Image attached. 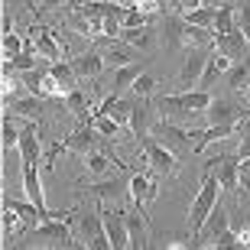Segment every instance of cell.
<instances>
[{
    "label": "cell",
    "mask_w": 250,
    "mask_h": 250,
    "mask_svg": "<svg viewBox=\"0 0 250 250\" xmlns=\"http://www.w3.org/2000/svg\"><path fill=\"white\" fill-rule=\"evenodd\" d=\"M68 221H72V231L75 237L84 244V247H98V250H111V237H107V228H104V218H101V208L94 214L88 211H72L68 214Z\"/></svg>",
    "instance_id": "1"
},
{
    "label": "cell",
    "mask_w": 250,
    "mask_h": 250,
    "mask_svg": "<svg viewBox=\"0 0 250 250\" xmlns=\"http://www.w3.org/2000/svg\"><path fill=\"white\" fill-rule=\"evenodd\" d=\"M163 33H166V46L172 49H192V46H208L211 42V29L192 26L186 17H166L163 20Z\"/></svg>",
    "instance_id": "2"
},
{
    "label": "cell",
    "mask_w": 250,
    "mask_h": 250,
    "mask_svg": "<svg viewBox=\"0 0 250 250\" xmlns=\"http://www.w3.org/2000/svg\"><path fill=\"white\" fill-rule=\"evenodd\" d=\"M218 188H221V182L214 179V172H205L202 188H198V195H195L192 205H188V228H192V234H198V228L205 224V218L214 211V205H218Z\"/></svg>",
    "instance_id": "3"
},
{
    "label": "cell",
    "mask_w": 250,
    "mask_h": 250,
    "mask_svg": "<svg viewBox=\"0 0 250 250\" xmlns=\"http://www.w3.org/2000/svg\"><path fill=\"white\" fill-rule=\"evenodd\" d=\"M211 104V94L198 88V91H179V94H163L156 101V111L163 114H205Z\"/></svg>",
    "instance_id": "4"
},
{
    "label": "cell",
    "mask_w": 250,
    "mask_h": 250,
    "mask_svg": "<svg viewBox=\"0 0 250 250\" xmlns=\"http://www.w3.org/2000/svg\"><path fill=\"white\" fill-rule=\"evenodd\" d=\"M153 137L182 159V156H188V153H195V140L192 137H198V133H195V130L188 133L186 127H176V124H169V121H159L156 127H153Z\"/></svg>",
    "instance_id": "5"
},
{
    "label": "cell",
    "mask_w": 250,
    "mask_h": 250,
    "mask_svg": "<svg viewBox=\"0 0 250 250\" xmlns=\"http://www.w3.org/2000/svg\"><path fill=\"white\" fill-rule=\"evenodd\" d=\"M140 146H143V156H146V163L153 166V172H159V176H176L179 172V156L169 146H163L153 133L140 140Z\"/></svg>",
    "instance_id": "6"
},
{
    "label": "cell",
    "mask_w": 250,
    "mask_h": 250,
    "mask_svg": "<svg viewBox=\"0 0 250 250\" xmlns=\"http://www.w3.org/2000/svg\"><path fill=\"white\" fill-rule=\"evenodd\" d=\"M208 56H211V46H192V49H186V59H182V68H179V84H182V88L198 84L205 65H208Z\"/></svg>",
    "instance_id": "7"
},
{
    "label": "cell",
    "mask_w": 250,
    "mask_h": 250,
    "mask_svg": "<svg viewBox=\"0 0 250 250\" xmlns=\"http://www.w3.org/2000/svg\"><path fill=\"white\" fill-rule=\"evenodd\" d=\"M205 172H214V179L221 182L224 192H237L241 188V156H218L208 163Z\"/></svg>",
    "instance_id": "8"
},
{
    "label": "cell",
    "mask_w": 250,
    "mask_h": 250,
    "mask_svg": "<svg viewBox=\"0 0 250 250\" xmlns=\"http://www.w3.org/2000/svg\"><path fill=\"white\" fill-rule=\"evenodd\" d=\"M228 228H231V214H228V208L214 205V211L205 218V224L198 228V234H195V237H198V241H195V247H198V244H202V247H205V244H208V247H214V241H218Z\"/></svg>",
    "instance_id": "9"
},
{
    "label": "cell",
    "mask_w": 250,
    "mask_h": 250,
    "mask_svg": "<svg viewBox=\"0 0 250 250\" xmlns=\"http://www.w3.org/2000/svg\"><path fill=\"white\" fill-rule=\"evenodd\" d=\"M98 127H94L91 121H84V124H78V127L65 137V143L62 146L68 149V153H78V156H88V153H94L98 149Z\"/></svg>",
    "instance_id": "10"
},
{
    "label": "cell",
    "mask_w": 250,
    "mask_h": 250,
    "mask_svg": "<svg viewBox=\"0 0 250 250\" xmlns=\"http://www.w3.org/2000/svg\"><path fill=\"white\" fill-rule=\"evenodd\" d=\"M127 192H130V198H133V208L146 211V205L159 195V186L146 176V172H130V179H127Z\"/></svg>",
    "instance_id": "11"
},
{
    "label": "cell",
    "mask_w": 250,
    "mask_h": 250,
    "mask_svg": "<svg viewBox=\"0 0 250 250\" xmlns=\"http://www.w3.org/2000/svg\"><path fill=\"white\" fill-rule=\"evenodd\" d=\"M23 192L39 211H42V221L52 218V208H46V198H42V182H39V163H23Z\"/></svg>",
    "instance_id": "12"
},
{
    "label": "cell",
    "mask_w": 250,
    "mask_h": 250,
    "mask_svg": "<svg viewBox=\"0 0 250 250\" xmlns=\"http://www.w3.org/2000/svg\"><path fill=\"white\" fill-rule=\"evenodd\" d=\"M101 218H104V228H107V237H111V250L130 247L127 214H124V211H111V208H104V205H101Z\"/></svg>",
    "instance_id": "13"
},
{
    "label": "cell",
    "mask_w": 250,
    "mask_h": 250,
    "mask_svg": "<svg viewBox=\"0 0 250 250\" xmlns=\"http://www.w3.org/2000/svg\"><path fill=\"white\" fill-rule=\"evenodd\" d=\"M214 49L221 52V56H228L231 62H237V59H247L250 56V42L247 36H244V29H231V33H224V36H214Z\"/></svg>",
    "instance_id": "14"
},
{
    "label": "cell",
    "mask_w": 250,
    "mask_h": 250,
    "mask_svg": "<svg viewBox=\"0 0 250 250\" xmlns=\"http://www.w3.org/2000/svg\"><path fill=\"white\" fill-rule=\"evenodd\" d=\"M205 117H208V124H237L244 117V107L231 98H211Z\"/></svg>",
    "instance_id": "15"
},
{
    "label": "cell",
    "mask_w": 250,
    "mask_h": 250,
    "mask_svg": "<svg viewBox=\"0 0 250 250\" xmlns=\"http://www.w3.org/2000/svg\"><path fill=\"white\" fill-rule=\"evenodd\" d=\"M153 127H156V121H153V104L146 98H137L133 101V111H130V130H133V137H140V140L149 137Z\"/></svg>",
    "instance_id": "16"
},
{
    "label": "cell",
    "mask_w": 250,
    "mask_h": 250,
    "mask_svg": "<svg viewBox=\"0 0 250 250\" xmlns=\"http://www.w3.org/2000/svg\"><path fill=\"white\" fill-rule=\"evenodd\" d=\"M121 42L140 49V52H153V49H156V33H153L149 23L146 26H124L121 29Z\"/></svg>",
    "instance_id": "17"
},
{
    "label": "cell",
    "mask_w": 250,
    "mask_h": 250,
    "mask_svg": "<svg viewBox=\"0 0 250 250\" xmlns=\"http://www.w3.org/2000/svg\"><path fill=\"white\" fill-rule=\"evenodd\" d=\"M127 214V234H130V247L133 250H146L149 247V224H146V214L140 211H124Z\"/></svg>",
    "instance_id": "18"
},
{
    "label": "cell",
    "mask_w": 250,
    "mask_h": 250,
    "mask_svg": "<svg viewBox=\"0 0 250 250\" xmlns=\"http://www.w3.org/2000/svg\"><path fill=\"white\" fill-rule=\"evenodd\" d=\"M68 62H72V68H75L78 78H98V75L104 72V65H107L101 52H82V56L68 59Z\"/></svg>",
    "instance_id": "19"
},
{
    "label": "cell",
    "mask_w": 250,
    "mask_h": 250,
    "mask_svg": "<svg viewBox=\"0 0 250 250\" xmlns=\"http://www.w3.org/2000/svg\"><path fill=\"white\" fill-rule=\"evenodd\" d=\"M228 68H231V59L221 56L218 49H211V56H208V65H205L202 78H198V88H205V91H208V88H211V84L218 82V78H221Z\"/></svg>",
    "instance_id": "20"
},
{
    "label": "cell",
    "mask_w": 250,
    "mask_h": 250,
    "mask_svg": "<svg viewBox=\"0 0 250 250\" xmlns=\"http://www.w3.org/2000/svg\"><path fill=\"white\" fill-rule=\"evenodd\" d=\"M7 114H17V117H26V121H39V111H42V98L39 94H29V98H10Z\"/></svg>",
    "instance_id": "21"
},
{
    "label": "cell",
    "mask_w": 250,
    "mask_h": 250,
    "mask_svg": "<svg viewBox=\"0 0 250 250\" xmlns=\"http://www.w3.org/2000/svg\"><path fill=\"white\" fill-rule=\"evenodd\" d=\"M36 42H26V49L20 52V56L7 59L3 62V75H20V72H29V68H36Z\"/></svg>",
    "instance_id": "22"
},
{
    "label": "cell",
    "mask_w": 250,
    "mask_h": 250,
    "mask_svg": "<svg viewBox=\"0 0 250 250\" xmlns=\"http://www.w3.org/2000/svg\"><path fill=\"white\" fill-rule=\"evenodd\" d=\"M234 130H237V124H208V130H202L198 133V140H195V153H202V149H208L211 143H218V140L231 137Z\"/></svg>",
    "instance_id": "23"
},
{
    "label": "cell",
    "mask_w": 250,
    "mask_h": 250,
    "mask_svg": "<svg viewBox=\"0 0 250 250\" xmlns=\"http://www.w3.org/2000/svg\"><path fill=\"white\" fill-rule=\"evenodd\" d=\"M20 159L23 163H39V133H36V124H29L23 133H20Z\"/></svg>",
    "instance_id": "24"
},
{
    "label": "cell",
    "mask_w": 250,
    "mask_h": 250,
    "mask_svg": "<svg viewBox=\"0 0 250 250\" xmlns=\"http://www.w3.org/2000/svg\"><path fill=\"white\" fill-rule=\"evenodd\" d=\"M231 29H237V3H221L214 13V36H224Z\"/></svg>",
    "instance_id": "25"
},
{
    "label": "cell",
    "mask_w": 250,
    "mask_h": 250,
    "mask_svg": "<svg viewBox=\"0 0 250 250\" xmlns=\"http://www.w3.org/2000/svg\"><path fill=\"white\" fill-rule=\"evenodd\" d=\"M137 75H140V65L137 62H127V65H121V68H114V78H111L114 94H124L127 88H133Z\"/></svg>",
    "instance_id": "26"
},
{
    "label": "cell",
    "mask_w": 250,
    "mask_h": 250,
    "mask_svg": "<svg viewBox=\"0 0 250 250\" xmlns=\"http://www.w3.org/2000/svg\"><path fill=\"white\" fill-rule=\"evenodd\" d=\"M36 52L42 59H49V62H59L62 59V46H59V39L49 33V29H39V36H36Z\"/></svg>",
    "instance_id": "27"
},
{
    "label": "cell",
    "mask_w": 250,
    "mask_h": 250,
    "mask_svg": "<svg viewBox=\"0 0 250 250\" xmlns=\"http://www.w3.org/2000/svg\"><path fill=\"white\" fill-rule=\"evenodd\" d=\"M214 13H218V7H211V3H202V7H195V10H186L182 17H186L192 26L214 29Z\"/></svg>",
    "instance_id": "28"
},
{
    "label": "cell",
    "mask_w": 250,
    "mask_h": 250,
    "mask_svg": "<svg viewBox=\"0 0 250 250\" xmlns=\"http://www.w3.org/2000/svg\"><path fill=\"white\" fill-rule=\"evenodd\" d=\"M224 82L231 84V88H244V84L250 82V56H247V59H237V62H231V68L224 72Z\"/></svg>",
    "instance_id": "29"
},
{
    "label": "cell",
    "mask_w": 250,
    "mask_h": 250,
    "mask_svg": "<svg viewBox=\"0 0 250 250\" xmlns=\"http://www.w3.org/2000/svg\"><path fill=\"white\" fill-rule=\"evenodd\" d=\"M49 72H52V75L59 78V82L65 84V91H75V82H78V75H75L72 62H62V59H59V62L49 65Z\"/></svg>",
    "instance_id": "30"
},
{
    "label": "cell",
    "mask_w": 250,
    "mask_h": 250,
    "mask_svg": "<svg viewBox=\"0 0 250 250\" xmlns=\"http://www.w3.org/2000/svg\"><path fill=\"white\" fill-rule=\"evenodd\" d=\"M88 121H91L94 127H98V133H101V137H111V140H114L117 133H121V124L114 121L111 114H98V111H94L91 117H88Z\"/></svg>",
    "instance_id": "31"
},
{
    "label": "cell",
    "mask_w": 250,
    "mask_h": 250,
    "mask_svg": "<svg viewBox=\"0 0 250 250\" xmlns=\"http://www.w3.org/2000/svg\"><path fill=\"white\" fill-rule=\"evenodd\" d=\"M39 94H42V98H65V84L59 82L56 75L52 72H46V78H42V88H39Z\"/></svg>",
    "instance_id": "32"
},
{
    "label": "cell",
    "mask_w": 250,
    "mask_h": 250,
    "mask_svg": "<svg viewBox=\"0 0 250 250\" xmlns=\"http://www.w3.org/2000/svg\"><path fill=\"white\" fill-rule=\"evenodd\" d=\"M124 192V182L121 179H114V182H98V186H91V195L94 198H117V195Z\"/></svg>",
    "instance_id": "33"
},
{
    "label": "cell",
    "mask_w": 250,
    "mask_h": 250,
    "mask_svg": "<svg viewBox=\"0 0 250 250\" xmlns=\"http://www.w3.org/2000/svg\"><path fill=\"white\" fill-rule=\"evenodd\" d=\"M153 91H156V75L140 72V75H137V82H133V94H137V98H149Z\"/></svg>",
    "instance_id": "34"
},
{
    "label": "cell",
    "mask_w": 250,
    "mask_h": 250,
    "mask_svg": "<svg viewBox=\"0 0 250 250\" xmlns=\"http://www.w3.org/2000/svg\"><path fill=\"white\" fill-rule=\"evenodd\" d=\"M65 104H68V111H72L75 117H82V121H88V117H84V114H88V111H84V107H88V101H84V94L78 91V88L65 94Z\"/></svg>",
    "instance_id": "35"
},
{
    "label": "cell",
    "mask_w": 250,
    "mask_h": 250,
    "mask_svg": "<svg viewBox=\"0 0 250 250\" xmlns=\"http://www.w3.org/2000/svg\"><path fill=\"white\" fill-rule=\"evenodd\" d=\"M88 163H84V166H88V172H94V176H101V172H107V169H111V156H104V153H98V149H94V153H88Z\"/></svg>",
    "instance_id": "36"
},
{
    "label": "cell",
    "mask_w": 250,
    "mask_h": 250,
    "mask_svg": "<svg viewBox=\"0 0 250 250\" xmlns=\"http://www.w3.org/2000/svg\"><path fill=\"white\" fill-rule=\"evenodd\" d=\"M42 78H46V72H36V68H29V72H20V82L26 84L29 94H39V88H42ZM42 98V94H39Z\"/></svg>",
    "instance_id": "37"
},
{
    "label": "cell",
    "mask_w": 250,
    "mask_h": 250,
    "mask_svg": "<svg viewBox=\"0 0 250 250\" xmlns=\"http://www.w3.org/2000/svg\"><path fill=\"white\" fill-rule=\"evenodd\" d=\"M237 137H241L237 156H241V159H247V156H250V121H247V117H241V121H237Z\"/></svg>",
    "instance_id": "38"
},
{
    "label": "cell",
    "mask_w": 250,
    "mask_h": 250,
    "mask_svg": "<svg viewBox=\"0 0 250 250\" xmlns=\"http://www.w3.org/2000/svg\"><path fill=\"white\" fill-rule=\"evenodd\" d=\"M20 133H23V130H17V124L10 121V114H7V117H3V149H7V153L20 143Z\"/></svg>",
    "instance_id": "39"
},
{
    "label": "cell",
    "mask_w": 250,
    "mask_h": 250,
    "mask_svg": "<svg viewBox=\"0 0 250 250\" xmlns=\"http://www.w3.org/2000/svg\"><path fill=\"white\" fill-rule=\"evenodd\" d=\"M23 49H26V42H23V39H20L17 33H3V56H7V59L20 56Z\"/></svg>",
    "instance_id": "40"
},
{
    "label": "cell",
    "mask_w": 250,
    "mask_h": 250,
    "mask_svg": "<svg viewBox=\"0 0 250 250\" xmlns=\"http://www.w3.org/2000/svg\"><path fill=\"white\" fill-rule=\"evenodd\" d=\"M104 62L107 65H114V68H121V65H127V62H133V56H130L127 49H107V52H104Z\"/></svg>",
    "instance_id": "41"
},
{
    "label": "cell",
    "mask_w": 250,
    "mask_h": 250,
    "mask_svg": "<svg viewBox=\"0 0 250 250\" xmlns=\"http://www.w3.org/2000/svg\"><path fill=\"white\" fill-rule=\"evenodd\" d=\"M20 221H23V218H20V214L13 211L10 205H3V234H7V237H10V234H13V231L20 228Z\"/></svg>",
    "instance_id": "42"
},
{
    "label": "cell",
    "mask_w": 250,
    "mask_h": 250,
    "mask_svg": "<svg viewBox=\"0 0 250 250\" xmlns=\"http://www.w3.org/2000/svg\"><path fill=\"white\" fill-rule=\"evenodd\" d=\"M237 26L244 29V36H247V42H250V0H244L241 7H237Z\"/></svg>",
    "instance_id": "43"
},
{
    "label": "cell",
    "mask_w": 250,
    "mask_h": 250,
    "mask_svg": "<svg viewBox=\"0 0 250 250\" xmlns=\"http://www.w3.org/2000/svg\"><path fill=\"white\" fill-rule=\"evenodd\" d=\"M231 231L237 234L241 247H250V221H231Z\"/></svg>",
    "instance_id": "44"
},
{
    "label": "cell",
    "mask_w": 250,
    "mask_h": 250,
    "mask_svg": "<svg viewBox=\"0 0 250 250\" xmlns=\"http://www.w3.org/2000/svg\"><path fill=\"white\" fill-rule=\"evenodd\" d=\"M214 247H218V250H231V247H241V241H237V234H234L231 228H228V231H224L221 237L214 241Z\"/></svg>",
    "instance_id": "45"
},
{
    "label": "cell",
    "mask_w": 250,
    "mask_h": 250,
    "mask_svg": "<svg viewBox=\"0 0 250 250\" xmlns=\"http://www.w3.org/2000/svg\"><path fill=\"white\" fill-rule=\"evenodd\" d=\"M133 7H137V10H143V13H149V17H153V13L159 10V3H156V0H133Z\"/></svg>",
    "instance_id": "46"
},
{
    "label": "cell",
    "mask_w": 250,
    "mask_h": 250,
    "mask_svg": "<svg viewBox=\"0 0 250 250\" xmlns=\"http://www.w3.org/2000/svg\"><path fill=\"white\" fill-rule=\"evenodd\" d=\"M241 186H244V188H250V156H247V159H241Z\"/></svg>",
    "instance_id": "47"
},
{
    "label": "cell",
    "mask_w": 250,
    "mask_h": 250,
    "mask_svg": "<svg viewBox=\"0 0 250 250\" xmlns=\"http://www.w3.org/2000/svg\"><path fill=\"white\" fill-rule=\"evenodd\" d=\"M179 3V10L186 13V10H195V7H202V3H208V0H176Z\"/></svg>",
    "instance_id": "48"
},
{
    "label": "cell",
    "mask_w": 250,
    "mask_h": 250,
    "mask_svg": "<svg viewBox=\"0 0 250 250\" xmlns=\"http://www.w3.org/2000/svg\"><path fill=\"white\" fill-rule=\"evenodd\" d=\"M68 0H39V7L42 10H52V7H65Z\"/></svg>",
    "instance_id": "49"
},
{
    "label": "cell",
    "mask_w": 250,
    "mask_h": 250,
    "mask_svg": "<svg viewBox=\"0 0 250 250\" xmlns=\"http://www.w3.org/2000/svg\"><path fill=\"white\" fill-rule=\"evenodd\" d=\"M84 3H91V0H68V3H65V7L72 10V13H78V10H82Z\"/></svg>",
    "instance_id": "50"
},
{
    "label": "cell",
    "mask_w": 250,
    "mask_h": 250,
    "mask_svg": "<svg viewBox=\"0 0 250 250\" xmlns=\"http://www.w3.org/2000/svg\"><path fill=\"white\" fill-rule=\"evenodd\" d=\"M211 7H221V3H234V0H208Z\"/></svg>",
    "instance_id": "51"
},
{
    "label": "cell",
    "mask_w": 250,
    "mask_h": 250,
    "mask_svg": "<svg viewBox=\"0 0 250 250\" xmlns=\"http://www.w3.org/2000/svg\"><path fill=\"white\" fill-rule=\"evenodd\" d=\"M247 101H250V84H247Z\"/></svg>",
    "instance_id": "52"
}]
</instances>
